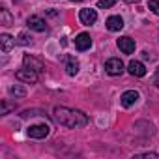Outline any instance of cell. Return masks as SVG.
<instances>
[{"instance_id": "1", "label": "cell", "mask_w": 159, "mask_h": 159, "mask_svg": "<svg viewBox=\"0 0 159 159\" xmlns=\"http://www.w3.org/2000/svg\"><path fill=\"white\" fill-rule=\"evenodd\" d=\"M52 118L66 127L71 129H79V127H84L88 124V116L83 111H77V109H69V107H54L52 111Z\"/></svg>"}, {"instance_id": "2", "label": "cell", "mask_w": 159, "mask_h": 159, "mask_svg": "<svg viewBox=\"0 0 159 159\" xmlns=\"http://www.w3.org/2000/svg\"><path fill=\"white\" fill-rule=\"evenodd\" d=\"M38 71H34V69H30V67H23V69H19L17 73H15V77H17V81H23V83H26V84H34V83H38Z\"/></svg>"}, {"instance_id": "3", "label": "cell", "mask_w": 159, "mask_h": 159, "mask_svg": "<svg viewBox=\"0 0 159 159\" xmlns=\"http://www.w3.org/2000/svg\"><path fill=\"white\" fill-rule=\"evenodd\" d=\"M105 71H107L109 75H112V77L122 75V73H124V62H122L120 58H109V60L105 62Z\"/></svg>"}, {"instance_id": "4", "label": "cell", "mask_w": 159, "mask_h": 159, "mask_svg": "<svg viewBox=\"0 0 159 159\" xmlns=\"http://www.w3.org/2000/svg\"><path fill=\"white\" fill-rule=\"evenodd\" d=\"M49 131H51V127L47 125V124H36V125H30L28 127V137H32V139H45L47 135H49Z\"/></svg>"}, {"instance_id": "5", "label": "cell", "mask_w": 159, "mask_h": 159, "mask_svg": "<svg viewBox=\"0 0 159 159\" xmlns=\"http://www.w3.org/2000/svg\"><path fill=\"white\" fill-rule=\"evenodd\" d=\"M26 25H28L30 30H36V32H45L47 30V23L39 15H30L28 21H26Z\"/></svg>"}, {"instance_id": "6", "label": "cell", "mask_w": 159, "mask_h": 159, "mask_svg": "<svg viewBox=\"0 0 159 159\" xmlns=\"http://www.w3.org/2000/svg\"><path fill=\"white\" fill-rule=\"evenodd\" d=\"M23 66H25V67H30V69H34V71H38V73H41V71L45 69L43 62L38 60V58H34V56H30V54H25V56H23Z\"/></svg>"}, {"instance_id": "7", "label": "cell", "mask_w": 159, "mask_h": 159, "mask_svg": "<svg viewBox=\"0 0 159 159\" xmlns=\"http://www.w3.org/2000/svg\"><path fill=\"white\" fill-rule=\"evenodd\" d=\"M137 101H139V92H137V90H127V92H124L122 98H120V103H122V107H125V109L133 107Z\"/></svg>"}, {"instance_id": "8", "label": "cell", "mask_w": 159, "mask_h": 159, "mask_svg": "<svg viewBox=\"0 0 159 159\" xmlns=\"http://www.w3.org/2000/svg\"><path fill=\"white\" fill-rule=\"evenodd\" d=\"M118 49H120L124 54L135 52V39H131L129 36H122V38L118 39Z\"/></svg>"}, {"instance_id": "9", "label": "cell", "mask_w": 159, "mask_h": 159, "mask_svg": "<svg viewBox=\"0 0 159 159\" xmlns=\"http://www.w3.org/2000/svg\"><path fill=\"white\" fill-rule=\"evenodd\" d=\"M75 47H77L79 51H88V49L92 47V38H90V34H86V32L79 34V36L75 38Z\"/></svg>"}, {"instance_id": "10", "label": "cell", "mask_w": 159, "mask_h": 159, "mask_svg": "<svg viewBox=\"0 0 159 159\" xmlns=\"http://www.w3.org/2000/svg\"><path fill=\"white\" fill-rule=\"evenodd\" d=\"M79 19H81L83 25H94V23L98 21V13H96V10L86 8V10H81V13H79Z\"/></svg>"}, {"instance_id": "11", "label": "cell", "mask_w": 159, "mask_h": 159, "mask_svg": "<svg viewBox=\"0 0 159 159\" xmlns=\"http://www.w3.org/2000/svg\"><path fill=\"white\" fill-rule=\"evenodd\" d=\"M127 69H129V73H131L133 77H144V75H146V67H144V64L139 62V60H131L129 66H127Z\"/></svg>"}, {"instance_id": "12", "label": "cell", "mask_w": 159, "mask_h": 159, "mask_svg": "<svg viewBox=\"0 0 159 159\" xmlns=\"http://www.w3.org/2000/svg\"><path fill=\"white\" fill-rule=\"evenodd\" d=\"M105 25H107V28H109L111 32H118V30L124 28V19H122L120 15H111Z\"/></svg>"}, {"instance_id": "13", "label": "cell", "mask_w": 159, "mask_h": 159, "mask_svg": "<svg viewBox=\"0 0 159 159\" xmlns=\"http://www.w3.org/2000/svg\"><path fill=\"white\" fill-rule=\"evenodd\" d=\"M79 67H81V66H79V62H77L73 56H67V58H66V73H67L69 77H75V75L79 73Z\"/></svg>"}, {"instance_id": "14", "label": "cell", "mask_w": 159, "mask_h": 159, "mask_svg": "<svg viewBox=\"0 0 159 159\" xmlns=\"http://www.w3.org/2000/svg\"><path fill=\"white\" fill-rule=\"evenodd\" d=\"M15 43H17V41H15L10 34H2V36H0V47H2V51H4V52L11 51V47H13Z\"/></svg>"}, {"instance_id": "15", "label": "cell", "mask_w": 159, "mask_h": 159, "mask_svg": "<svg viewBox=\"0 0 159 159\" xmlns=\"http://www.w3.org/2000/svg\"><path fill=\"white\" fill-rule=\"evenodd\" d=\"M0 25H4V26H11L13 25V17H11V13L6 8H0Z\"/></svg>"}, {"instance_id": "16", "label": "cell", "mask_w": 159, "mask_h": 159, "mask_svg": "<svg viewBox=\"0 0 159 159\" xmlns=\"http://www.w3.org/2000/svg\"><path fill=\"white\" fill-rule=\"evenodd\" d=\"M17 45H23V47H26V45H32V38L28 36V34H25V32H21L19 36H17Z\"/></svg>"}, {"instance_id": "17", "label": "cell", "mask_w": 159, "mask_h": 159, "mask_svg": "<svg viewBox=\"0 0 159 159\" xmlns=\"http://www.w3.org/2000/svg\"><path fill=\"white\" fill-rule=\"evenodd\" d=\"M116 2H118V0H99V2H98V8L107 10V8H112Z\"/></svg>"}, {"instance_id": "18", "label": "cell", "mask_w": 159, "mask_h": 159, "mask_svg": "<svg viewBox=\"0 0 159 159\" xmlns=\"http://www.w3.org/2000/svg\"><path fill=\"white\" fill-rule=\"evenodd\" d=\"M10 94H13V96H19V98H23V96L26 94V90L15 84V86H11V88H10Z\"/></svg>"}, {"instance_id": "19", "label": "cell", "mask_w": 159, "mask_h": 159, "mask_svg": "<svg viewBox=\"0 0 159 159\" xmlns=\"http://www.w3.org/2000/svg\"><path fill=\"white\" fill-rule=\"evenodd\" d=\"M148 8H150L155 15H159V0H150V2H148Z\"/></svg>"}, {"instance_id": "20", "label": "cell", "mask_w": 159, "mask_h": 159, "mask_svg": "<svg viewBox=\"0 0 159 159\" xmlns=\"http://www.w3.org/2000/svg\"><path fill=\"white\" fill-rule=\"evenodd\" d=\"M137 157H159V153H153V152H146V153H139Z\"/></svg>"}, {"instance_id": "21", "label": "cell", "mask_w": 159, "mask_h": 159, "mask_svg": "<svg viewBox=\"0 0 159 159\" xmlns=\"http://www.w3.org/2000/svg\"><path fill=\"white\" fill-rule=\"evenodd\" d=\"M153 84H155V86L159 88V69L155 71V77H153Z\"/></svg>"}, {"instance_id": "22", "label": "cell", "mask_w": 159, "mask_h": 159, "mask_svg": "<svg viewBox=\"0 0 159 159\" xmlns=\"http://www.w3.org/2000/svg\"><path fill=\"white\" fill-rule=\"evenodd\" d=\"M8 111H10V105L4 101V103H2V114H8Z\"/></svg>"}, {"instance_id": "23", "label": "cell", "mask_w": 159, "mask_h": 159, "mask_svg": "<svg viewBox=\"0 0 159 159\" xmlns=\"http://www.w3.org/2000/svg\"><path fill=\"white\" fill-rule=\"evenodd\" d=\"M124 2H127V4H137V2H140V0H124Z\"/></svg>"}, {"instance_id": "24", "label": "cell", "mask_w": 159, "mask_h": 159, "mask_svg": "<svg viewBox=\"0 0 159 159\" xmlns=\"http://www.w3.org/2000/svg\"><path fill=\"white\" fill-rule=\"evenodd\" d=\"M71 2H81V0H71Z\"/></svg>"}]
</instances>
